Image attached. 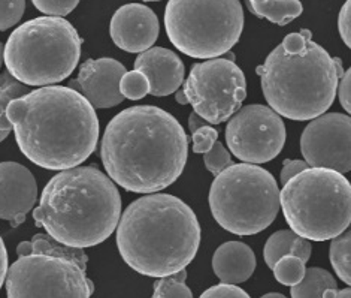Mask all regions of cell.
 Segmentation results:
<instances>
[{"mask_svg":"<svg viewBox=\"0 0 351 298\" xmlns=\"http://www.w3.org/2000/svg\"><path fill=\"white\" fill-rule=\"evenodd\" d=\"M100 157L114 183L129 192L153 194L182 174L189 137L181 123L158 106H130L106 126Z\"/></svg>","mask_w":351,"mask_h":298,"instance_id":"obj_1","label":"cell"},{"mask_svg":"<svg viewBox=\"0 0 351 298\" xmlns=\"http://www.w3.org/2000/svg\"><path fill=\"white\" fill-rule=\"evenodd\" d=\"M8 119L21 153L45 170L78 167L99 141L96 108L72 87L32 90L10 104Z\"/></svg>","mask_w":351,"mask_h":298,"instance_id":"obj_2","label":"cell"},{"mask_svg":"<svg viewBox=\"0 0 351 298\" xmlns=\"http://www.w3.org/2000/svg\"><path fill=\"white\" fill-rule=\"evenodd\" d=\"M200 238L195 211L169 194L138 198L117 225V247L124 262L139 275L156 279L186 268L195 260Z\"/></svg>","mask_w":351,"mask_h":298,"instance_id":"obj_3","label":"cell"},{"mask_svg":"<svg viewBox=\"0 0 351 298\" xmlns=\"http://www.w3.org/2000/svg\"><path fill=\"white\" fill-rule=\"evenodd\" d=\"M121 218V196L97 167L63 170L48 181L33 209L36 227L72 247H93L112 236Z\"/></svg>","mask_w":351,"mask_h":298,"instance_id":"obj_4","label":"cell"},{"mask_svg":"<svg viewBox=\"0 0 351 298\" xmlns=\"http://www.w3.org/2000/svg\"><path fill=\"white\" fill-rule=\"evenodd\" d=\"M256 72L267 104L289 120L319 117L337 98L339 76L335 60L313 39L298 54L287 53L280 44Z\"/></svg>","mask_w":351,"mask_h":298,"instance_id":"obj_5","label":"cell"},{"mask_svg":"<svg viewBox=\"0 0 351 298\" xmlns=\"http://www.w3.org/2000/svg\"><path fill=\"white\" fill-rule=\"evenodd\" d=\"M82 38L63 16H38L23 23L3 49L8 72L26 86L57 84L77 68Z\"/></svg>","mask_w":351,"mask_h":298,"instance_id":"obj_6","label":"cell"},{"mask_svg":"<svg viewBox=\"0 0 351 298\" xmlns=\"http://www.w3.org/2000/svg\"><path fill=\"white\" fill-rule=\"evenodd\" d=\"M280 203L291 231L313 242L335 238L351 223V185L335 170L296 174L280 190Z\"/></svg>","mask_w":351,"mask_h":298,"instance_id":"obj_7","label":"cell"},{"mask_svg":"<svg viewBox=\"0 0 351 298\" xmlns=\"http://www.w3.org/2000/svg\"><path fill=\"white\" fill-rule=\"evenodd\" d=\"M210 209L217 223L229 233L257 234L278 216V183L256 163H232L213 181Z\"/></svg>","mask_w":351,"mask_h":298,"instance_id":"obj_8","label":"cell"},{"mask_svg":"<svg viewBox=\"0 0 351 298\" xmlns=\"http://www.w3.org/2000/svg\"><path fill=\"white\" fill-rule=\"evenodd\" d=\"M165 29L181 53L215 59L237 45L244 29V10L239 0H169Z\"/></svg>","mask_w":351,"mask_h":298,"instance_id":"obj_9","label":"cell"},{"mask_svg":"<svg viewBox=\"0 0 351 298\" xmlns=\"http://www.w3.org/2000/svg\"><path fill=\"white\" fill-rule=\"evenodd\" d=\"M5 285L11 298H87L95 291L84 267L63 256L35 252L19 256L8 268Z\"/></svg>","mask_w":351,"mask_h":298,"instance_id":"obj_10","label":"cell"},{"mask_svg":"<svg viewBox=\"0 0 351 298\" xmlns=\"http://www.w3.org/2000/svg\"><path fill=\"white\" fill-rule=\"evenodd\" d=\"M182 90L195 113L211 125H220L241 108L247 96V82L237 63L219 57L196 63Z\"/></svg>","mask_w":351,"mask_h":298,"instance_id":"obj_11","label":"cell"},{"mask_svg":"<svg viewBox=\"0 0 351 298\" xmlns=\"http://www.w3.org/2000/svg\"><path fill=\"white\" fill-rule=\"evenodd\" d=\"M286 126L271 106L247 105L232 115L226 128V143L239 161L266 163L277 157L286 144Z\"/></svg>","mask_w":351,"mask_h":298,"instance_id":"obj_12","label":"cell"},{"mask_svg":"<svg viewBox=\"0 0 351 298\" xmlns=\"http://www.w3.org/2000/svg\"><path fill=\"white\" fill-rule=\"evenodd\" d=\"M300 152L309 167L351 171V117L324 113L313 119L300 137Z\"/></svg>","mask_w":351,"mask_h":298,"instance_id":"obj_13","label":"cell"},{"mask_svg":"<svg viewBox=\"0 0 351 298\" xmlns=\"http://www.w3.org/2000/svg\"><path fill=\"white\" fill-rule=\"evenodd\" d=\"M126 72L124 65L111 57L88 59L81 65L77 80H72L69 87L80 92L95 108L108 110L126 99L120 92V81Z\"/></svg>","mask_w":351,"mask_h":298,"instance_id":"obj_14","label":"cell"},{"mask_svg":"<svg viewBox=\"0 0 351 298\" xmlns=\"http://www.w3.org/2000/svg\"><path fill=\"white\" fill-rule=\"evenodd\" d=\"M158 30L156 12L141 3H129L117 10L110 26L114 44L128 53H144L152 48Z\"/></svg>","mask_w":351,"mask_h":298,"instance_id":"obj_15","label":"cell"},{"mask_svg":"<svg viewBox=\"0 0 351 298\" xmlns=\"http://www.w3.org/2000/svg\"><path fill=\"white\" fill-rule=\"evenodd\" d=\"M38 200V185L29 168L16 162H0V219L12 227L26 220Z\"/></svg>","mask_w":351,"mask_h":298,"instance_id":"obj_16","label":"cell"},{"mask_svg":"<svg viewBox=\"0 0 351 298\" xmlns=\"http://www.w3.org/2000/svg\"><path fill=\"white\" fill-rule=\"evenodd\" d=\"M135 69L144 72L149 81V95L156 98L169 96L184 82V63L173 51L163 47L148 48L139 53Z\"/></svg>","mask_w":351,"mask_h":298,"instance_id":"obj_17","label":"cell"},{"mask_svg":"<svg viewBox=\"0 0 351 298\" xmlns=\"http://www.w3.org/2000/svg\"><path fill=\"white\" fill-rule=\"evenodd\" d=\"M213 270L220 282L238 285L253 276L256 270V256L245 243H223L213 256Z\"/></svg>","mask_w":351,"mask_h":298,"instance_id":"obj_18","label":"cell"},{"mask_svg":"<svg viewBox=\"0 0 351 298\" xmlns=\"http://www.w3.org/2000/svg\"><path fill=\"white\" fill-rule=\"evenodd\" d=\"M284 255H295L305 264L311 258V244L306 238L299 237L295 231L281 229L272 234L265 244V262L271 270Z\"/></svg>","mask_w":351,"mask_h":298,"instance_id":"obj_19","label":"cell"},{"mask_svg":"<svg viewBox=\"0 0 351 298\" xmlns=\"http://www.w3.org/2000/svg\"><path fill=\"white\" fill-rule=\"evenodd\" d=\"M247 3L256 16L269 20L278 26H287L304 11L299 0H247Z\"/></svg>","mask_w":351,"mask_h":298,"instance_id":"obj_20","label":"cell"},{"mask_svg":"<svg viewBox=\"0 0 351 298\" xmlns=\"http://www.w3.org/2000/svg\"><path fill=\"white\" fill-rule=\"evenodd\" d=\"M329 288L338 289V284L328 270L311 267L305 271L304 279L298 285L291 286L293 298H319Z\"/></svg>","mask_w":351,"mask_h":298,"instance_id":"obj_21","label":"cell"},{"mask_svg":"<svg viewBox=\"0 0 351 298\" xmlns=\"http://www.w3.org/2000/svg\"><path fill=\"white\" fill-rule=\"evenodd\" d=\"M329 260L337 276L342 282L351 286V223L344 233L332 238Z\"/></svg>","mask_w":351,"mask_h":298,"instance_id":"obj_22","label":"cell"},{"mask_svg":"<svg viewBox=\"0 0 351 298\" xmlns=\"http://www.w3.org/2000/svg\"><path fill=\"white\" fill-rule=\"evenodd\" d=\"M32 247L35 253H49L68 258L73 262H77L78 266L87 268L88 258L81 247H72L58 242L54 237L49 234H36L32 238Z\"/></svg>","mask_w":351,"mask_h":298,"instance_id":"obj_23","label":"cell"},{"mask_svg":"<svg viewBox=\"0 0 351 298\" xmlns=\"http://www.w3.org/2000/svg\"><path fill=\"white\" fill-rule=\"evenodd\" d=\"M29 87L14 78L10 72L0 73V128L8 132L14 130L12 123L8 119V106L14 99L27 95L30 92Z\"/></svg>","mask_w":351,"mask_h":298,"instance_id":"obj_24","label":"cell"},{"mask_svg":"<svg viewBox=\"0 0 351 298\" xmlns=\"http://www.w3.org/2000/svg\"><path fill=\"white\" fill-rule=\"evenodd\" d=\"M275 279L278 280L281 285L293 286L298 285L305 276V262L298 258L295 255H284L275 262L272 268Z\"/></svg>","mask_w":351,"mask_h":298,"instance_id":"obj_25","label":"cell"},{"mask_svg":"<svg viewBox=\"0 0 351 298\" xmlns=\"http://www.w3.org/2000/svg\"><path fill=\"white\" fill-rule=\"evenodd\" d=\"M187 280V271L186 268L180 270L178 273H173L171 276L157 277V282L154 284V293L153 297H168V298H191L190 288L186 285Z\"/></svg>","mask_w":351,"mask_h":298,"instance_id":"obj_26","label":"cell"},{"mask_svg":"<svg viewBox=\"0 0 351 298\" xmlns=\"http://www.w3.org/2000/svg\"><path fill=\"white\" fill-rule=\"evenodd\" d=\"M120 92L130 101H139L149 93V81L144 72L133 69L123 76L120 81Z\"/></svg>","mask_w":351,"mask_h":298,"instance_id":"obj_27","label":"cell"},{"mask_svg":"<svg viewBox=\"0 0 351 298\" xmlns=\"http://www.w3.org/2000/svg\"><path fill=\"white\" fill-rule=\"evenodd\" d=\"M26 11V0H0V32L14 27Z\"/></svg>","mask_w":351,"mask_h":298,"instance_id":"obj_28","label":"cell"},{"mask_svg":"<svg viewBox=\"0 0 351 298\" xmlns=\"http://www.w3.org/2000/svg\"><path fill=\"white\" fill-rule=\"evenodd\" d=\"M204 161L206 170L214 174V176H219L223 170L233 163L230 153L226 150V147L220 141H215V144L205 153Z\"/></svg>","mask_w":351,"mask_h":298,"instance_id":"obj_29","label":"cell"},{"mask_svg":"<svg viewBox=\"0 0 351 298\" xmlns=\"http://www.w3.org/2000/svg\"><path fill=\"white\" fill-rule=\"evenodd\" d=\"M39 12L51 16L69 15L78 6L80 0H32Z\"/></svg>","mask_w":351,"mask_h":298,"instance_id":"obj_30","label":"cell"},{"mask_svg":"<svg viewBox=\"0 0 351 298\" xmlns=\"http://www.w3.org/2000/svg\"><path fill=\"white\" fill-rule=\"evenodd\" d=\"M217 139H219V132L206 123L193 132V152L205 154L215 144Z\"/></svg>","mask_w":351,"mask_h":298,"instance_id":"obj_31","label":"cell"},{"mask_svg":"<svg viewBox=\"0 0 351 298\" xmlns=\"http://www.w3.org/2000/svg\"><path fill=\"white\" fill-rule=\"evenodd\" d=\"M204 298L213 297V298H247L248 294L244 291V289L233 285V284H219L215 286H211L210 289L202 294Z\"/></svg>","mask_w":351,"mask_h":298,"instance_id":"obj_32","label":"cell"},{"mask_svg":"<svg viewBox=\"0 0 351 298\" xmlns=\"http://www.w3.org/2000/svg\"><path fill=\"white\" fill-rule=\"evenodd\" d=\"M338 29L344 44L351 49V0H347L341 8L338 16Z\"/></svg>","mask_w":351,"mask_h":298,"instance_id":"obj_33","label":"cell"},{"mask_svg":"<svg viewBox=\"0 0 351 298\" xmlns=\"http://www.w3.org/2000/svg\"><path fill=\"white\" fill-rule=\"evenodd\" d=\"M338 98L339 102L348 114H351V68L344 72V76L339 78L338 82Z\"/></svg>","mask_w":351,"mask_h":298,"instance_id":"obj_34","label":"cell"},{"mask_svg":"<svg viewBox=\"0 0 351 298\" xmlns=\"http://www.w3.org/2000/svg\"><path fill=\"white\" fill-rule=\"evenodd\" d=\"M308 167H309V165L305 161H286V162H284V167L281 170V176H280L281 183L282 185L287 183V181L291 177H295L296 174L302 172Z\"/></svg>","mask_w":351,"mask_h":298,"instance_id":"obj_35","label":"cell"},{"mask_svg":"<svg viewBox=\"0 0 351 298\" xmlns=\"http://www.w3.org/2000/svg\"><path fill=\"white\" fill-rule=\"evenodd\" d=\"M8 268H10V264H8V252H6V246L3 243L2 237H0V289H2L6 275H8Z\"/></svg>","mask_w":351,"mask_h":298,"instance_id":"obj_36","label":"cell"},{"mask_svg":"<svg viewBox=\"0 0 351 298\" xmlns=\"http://www.w3.org/2000/svg\"><path fill=\"white\" fill-rule=\"evenodd\" d=\"M206 120H204L202 117H200V115L197 114V113H191L190 114V117H189V126H190V132H195L197 128H200V126H204V125H206Z\"/></svg>","mask_w":351,"mask_h":298,"instance_id":"obj_37","label":"cell"},{"mask_svg":"<svg viewBox=\"0 0 351 298\" xmlns=\"http://www.w3.org/2000/svg\"><path fill=\"white\" fill-rule=\"evenodd\" d=\"M33 253V247H32V242H23L19 246H16V255L19 256H26Z\"/></svg>","mask_w":351,"mask_h":298,"instance_id":"obj_38","label":"cell"},{"mask_svg":"<svg viewBox=\"0 0 351 298\" xmlns=\"http://www.w3.org/2000/svg\"><path fill=\"white\" fill-rule=\"evenodd\" d=\"M175 99H177V102L181 105L189 104V99H187L186 93H184V90H177V92H175Z\"/></svg>","mask_w":351,"mask_h":298,"instance_id":"obj_39","label":"cell"},{"mask_svg":"<svg viewBox=\"0 0 351 298\" xmlns=\"http://www.w3.org/2000/svg\"><path fill=\"white\" fill-rule=\"evenodd\" d=\"M333 60H335V65H337V71H338V76L339 78L344 76V68H342V63H341V59L339 57H333Z\"/></svg>","mask_w":351,"mask_h":298,"instance_id":"obj_40","label":"cell"},{"mask_svg":"<svg viewBox=\"0 0 351 298\" xmlns=\"http://www.w3.org/2000/svg\"><path fill=\"white\" fill-rule=\"evenodd\" d=\"M337 297H341V298H351V286H350V288L341 289V291H338V295H337Z\"/></svg>","mask_w":351,"mask_h":298,"instance_id":"obj_41","label":"cell"},{"mask_svg":"<svg viewBox=\"0 0 351 298\" xmlns=\"http://www.w3.org/2000/svg\"><path fill=\"white\" fill-rule=\"evenodd\" d=\"M8 135H10V132L5 130V129H2V128H0V143H2L3 139H6V137H8Z\"/></svg>","mask_w":351,"mask_h":298,"instance_id":"obj_42","label":"cell"},{"mask_svg":"<svg viewBox=\"0 0 351 298\" xmlns=\"http://www.w3.org/2000/svg\"><path fill=\"white\" fill-rule=\"evenodd\" d=\"M3 49L5 47L2 45V43H0V68H2V63H3Z\"/></svg>","mask_w":351,"mask_h":298,"instance_id":"obj_43","label":"cell"},{"mask_svg":"<svg viewBox=\"0 0 351 298\" xmlns=\"http://www.w3.org/2000/svg\"><path fill=\"white\" fill-rule=\"evenodd\" d=\"M265 297H266V298H267V297H275V298H282V297H284V295H282V294H278V293H269V294H266V295H265Z\"/></svg>","mask_w":351,"mask_h":298,"instance_id":"obj_44","label":"cell"},{"mask_svg":"<svg viewBox=\"0 0 351 298\" xmlns=\"http://www.w3.org/2000/svg\"><path fill=\"white\" fill-rule=\"evenodd\" d=\"M145 2H160V0H145Z\"/></svg>","mask_w":351,"mask_h":298,"instance_id":"obj_45","label":"cell"}]
</instances>
